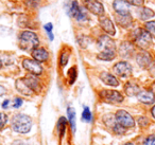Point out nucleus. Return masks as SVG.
I'll list each match as a JSON object with an SVG mask.
<instances>
[{
    "label": "nucleus",
    "instance_id": "nucleus-1",
    "mask_svg": "<svg viewBox=\"0 0 155 145\" xmlns=\"http://www.w3.org/2000/svg\"><path fill=\"white\" fill-rule=\"evenodd\" d=\"M98 49L100 53L98 54V58L102 60H112L116 56V46L112 38L108 36H101L98 39Z\"/></svg>",
    "mask_w": 155,
    "mask_h": 145
},
{
    "label": "nucleus",
    "instance_id": "nucleus-2",
    "mask_svg": "<svg viewBox=\"0 0 155 145\" xmlns=\"http://www.w3.org/2000/svg\"><path fill=\"white\" fill-rule=\"evenodd\" d=\"M31 127H32V119L29 115L22 114V113L14 115L13 120H12V128L16 132L27 134L30 131Z\"/></svg>",
    "mask_w": 155,
    "mask_h": 145
},
{
    "label": "nucleus",
    "instance_id": "nucleus-3",
    "mask_svg": "<svg viewBox=\"0 0 155 145\" xmlns=\"http://www.w3.org/2000/svg\"><path fill=\"white\" fill-rule=\"evenodd\" d=\"M38 37L31 31H24L19 36V47L25 51H31L36 49L38 46Z\"/></svg>",
    "mask_w": 155,
    "mask_h": 145
},
{
    "label": "nucleus",
    "instance_id": "nucleus-4",
    "mask_svg": "<svg viewBox=\"0 0 155 145\" xmlns=\"http://www.w3.org/2000/svg\"><path fill=\"white\" fill-rule=\"evenodd\" d=\"M134 40L136 45L141 49H147L152 43V37L148 31H144L142 29H137L134 31Z\"/></svg>",
    "mask_w": 155,
    "mask_h": 145
},
{
    "label": "nucleus",
    "instance_id": "nucleus-5",
    "mask_svg": "<svg viewBox=\"0 0 155 145\" xmlns=\"http://www.w3.org/2000/svg\"><path fill=\"white\" fill-rule=\"evenodd\" d=\"M68 14L71 16V17H74L77 20L79 21H83V20H86L88 18V15L86 13V10L84 8L80 7L79 3L73 0L71 1L70 5L68 7Z\"/></svg>",
    "mask_w": 155,
    "mask_h": 145
},
{
    "label": "nucleus",
    "instance_id": "nucleus-6",
    "mask_svg": "<svg viewBox=\"0 0 155 145\" xmlns=\"http://www.w3.org/2000/svg\"><path fill=\"white\" fill-rule=\"evenodd\" d=\"M115 118H116L117 123L124 128H131L135 125V121L132 118V115L124 110H118L115 114Z\"/></svg>",
    "mask_w": 155,
    "mask_h": 145
},
{
    "label": "nucleus",
    "instance_id": "nucleus-7",
    "mask_svg": "<svg viewBox=\"0 0 155 145\" xmlns=\"http://www.w3.org/2000/svg\"><path fill=\"white\" fill-rule=\"evenodd\" d=\"M100 98L106 103H112V104H118L123 101V96L120 92L116 90H102L100 92Z\"/></svg>",
    "mask_w": 155,
    "mask_h": 145
},
{
    "label": "nucleus",
    "instance_id": "nucleus-8",
    "mask_svg": "<svg viewBox=\"0 0 155 145\" xmlns=\"http://www.w3.org/2000/svg\"><path fill=\"white\" fill-rule=\"evenodd\" d=\"M84 5L86 7L87 10L91 12L93 14L97 16H103L104 15V8L101 2H99L98 0H83Z\"/></svg>",
    "mask_w": 155,
    "mask_h": 145
},
{
    "label": "nucleus",
    "instance_id": "nucleus-9",
    "mask_svg": "<svg viewBox=\"0 0 155 145\" xmlns=\"http://www.w3.org/2000/svg\"><path fill=\"white\" fill-rule=\"evenodd\" d=\"M22 66H24V68L26 69L27 71H29V72L34 75H39L43 72V67H41V64L35 60L26 58V60H24V62H22Z\"/></svg>",
    "mask_w": 155,
    "mask_h": 145
},
{
    "label": "nucleus",
    "instance_id": "nucleus-10",
    "mask_svg": "<svg viewBox=\"0 0 155 145\" xmlns=\"http://www.w3.org/2000/svg\"><path fill=\"white\" fill-rule=\"evenodd\" d=\"M114 71L117 75L121 77H127L132 73V67L127 62H119L114 66Z\"/></svg>",
    "mask_w": 155,
    "mask_h": 145
},
{
    "label": "nucleus",
    "instance_id": "nucleus-11",
    "mask_svg": "<svg viewBox=\"0 0 155 145\" xmlns=\"http://www.w3.org/2000/svg\"><path fill=\"white\" fill-rule=\"evenodd\" d=\"M104 123L106 124L107 126H110L113 129V131L116 132V134H123L124 132V127H122L121 125H119L116 121V118H114L113 115L107 114L103 118Z\"/></svg>",
    "mask_w": 155,
    "mask_h": 145
},
{
    "label": "nucleus",
    "instance_id": "nucleus-12",
    "mask_svg": "<svg viewBox=\"0 0 155 145\" xmlns=\"http://www.w3.org/2000/svg\"><path fill=\"white\" fill-rule=\"evenodd\" d=\"M113 7L117 14H130V3L127 0H115Z\"/></svg>",
    "mask_w": 155,
    "mask_h": 145
},
{
    "label": "nucleus",
    "instance_id": "nucleus-13",
    "mask_svg": "<svg viewBox=\"0 0 155 145\" xmlns=\"http://www.w3.org/2000/svg\"><path fill=\"white\" fill-rule=\"evenodd\" d=\"M100 26L101 28L105 31L107 34L110 35H115L116 30H115V27L113 24L112 20L107 17H100Z\"/></svg>",
    "mask_w": 155,
    "mask_h": 145
},
{
    "label": "nucleus",
    "instance_id": "nucleus-14",
    "mask_svg": "<svg viewBox=\"0 0 155 145\" xmlns=\"http://www.w3.org/2000/svg\"><path fill=\"white\" fill-rule=\"evenodd\" d=\"M15 86H16V89H17L20 93L25 94V95H32V94L34 93L33 90L28 86V84L25 82L24 77H22V79H17V81H16Z\"/></svg>",
    "mask_w": 155,
    "mask_h": 145
},
{
    "label": "nucleus",
    "instance_id": "nucleus-15",
    "mask_svg": "<svg viewBox=\"0 0 155 145\" xmlns=\"http://www.w3.org/2000/svg\"><path fill=\"white\" fill-rule=\"evenodd\" d=\"M136 60H137V64L141 68H148L151 65V63H152V58H151V55L148 52H141V53H139L137 55V57H136Z\"/></svg>",
    "mask_w": 155,
    "mask_h": 145
},
{
    "label": "nucleus",
    "instance_id": "nucleus-16",
    "mask_svg": "<svg viewBox=\"0 0 155 145\" xmlns=\"http://www.w3.org/2000/svg\"><path fill=\"white\" fill-rule=\"evenodd\" d=\"M32 56L38 63H44L46 60H48L49 54H48V52L44 48H36V49H34L32 51Z\"/></svg>",
    "mask_w": 155,
    "mask_h": 145
},
{
    "label": "nucleus",
    "instance_id": "nucleus-17",
    "mask_svg": "<svg viewBox=\"0 0 155 145\" xmlns=\"http://www.w3.org/2000/svg\"><path fill=\"white\" fill-rule=\"evenodd\" d=\"M115 18H116L117 24L122 28H129L132 24V21H133L130 14H117Z\"/></svg>",
    "mask_w": 155,
    "mask_h": 145
},
{
    "label": "nucleus",
    "instance_id": "nucleus-18",
    "mask_svg": "<svg viewBox=\"0 0 155 145\" xmlns=\"http://www.w3.org/2000/svg\"><path fill=\"white\" fill-rule=\"evenodd\" d=\"M137 98H138V100L141 103H143V104H152V103H154V100H155L154 93H153L152 91H147V90L140 91L139 93H138Z\"/></svg>",
    "mask_w": 155,
    "mask_h": 145
},
{
    "label": "nucleus",
    "instance_id": "nucleus-19",
    "mask_svg": "<svg viewBox=\"0 0 155 145\" xmlns=\"http://www.w3.org/2000/svg\"><path fill=\"white\" fill-rule=\"evenodd\" d=\"M100 79H101V81L103 82L104 84H106V85H108V86H114V87H116V86L119 85L118 79H117L114 75H112L108 72H102L101 74H100Z\"/></svg>",
    "mask_w": 155,
    "mask_h": 145
},
{
    "label": "nucleus",
    "instance_id": "nucleus-20",
    "mask_svg": "<svg viewBox=\"0 0 155 145\" xmlns=\"http://www.w3.org/2000/svg\"><path fill=\"white\" fill-rule=\"evenodd\" d=\"M25 82L28 84V86L33 90V92H39L41 89V86L39 84V81L36 79L35 76L31 75V76H27V77H24Z\"/></svg>",
    "mask_w": 155,
    "mask_h": 145
},
{
    "label": "nucleus",
    "instance_id": "nucleus-21",
    "mask_svg": "<svg viewBox=\"0 0 155 145\" xmlns=\"http://www.w3.org/2000/svg\"><path fill=\"white\" fill-rule=\"evenodd\" d=\"M134 52V48L132 46V44L130 43H123L120 46V54L123 57H129L132 55V53Z\"/></svg>",
    "mask_w": 155,
    "mask_h": 145
},
{
    "label": "nucleus",
    "instance_id": "nucleus-22",
    "mask_svg": "<svg viewBox=\"0 0 155 145\" xmlns=\"http://www.w3.org/2000/svg\"><path fill=\"white\" fill-rule=\"evenodd\" d=\"M124 90H125V93L129 96L138 95V93L140 92L139 87H138L136 84H133V83H127L124 87Z\"/></svg>",
    "mask_w": 155,
    "mask_h": 145
},
{
    "label": "nucleus",
    "instance_id": "nucleus-23",
    "mask_svg": "<svg viewBox=\"0 0 155 145\" xmlns=\"http://www.w3.org/2000/svg\"><path fill=\"white\" fill-rule=\"evenodd\" d=\"M154 11L149 8H141L139 10V16H140V19L142 20H148L150 18L154 17Z\"/></svg>",
    "mask_w": 155,
    "mask_h": 145
},
{
    "label": "nucleus",
    "instance_id": "nucleus-24",
    "mask_svg": "<svg viewBox=\"0 0 155 145\" xmlns=\"http://www.w3.org/2000/svg\"><path fill=\"white\" fill-rule=\"evenodd\" d=\"M67 112H68V119L71 124V128H72V130H74L75 129V112H74V110H73V108H71V107L67 108Z\"/></svg>",
    "mask_w": 155,
    "mask_h": 145
},
{
    "label": "nucleus",
    "instance_id": "nucleus-25",
    "mask_svg": "<svg viewBox=\"0 0 155 145\" xmlns=\"http://www.w3.org/2000/svg\"><path fill=\"white\" fill-rule=\"evenodd\" d=\"M66 124H67L66 119L62 117L60 119V121H58V132H60L61 137H63V134H64L65 129H66Z\"/></svg>",
    "mask_w": 155,
    "mask_h": 145
},
{
    "label": "nucleus",
    "instance_id": "nucleus-26",
    "mask_svg": "<svg viewBox=\"0 0 155 145\" xmlns=\"http://www.w3.org/2000/svg\"><path fill=\"white\" fill-rule=\"evenodd\" d=\"M91 112L89 110L88 107H85L84 110H83V113H82V119L84 120L85 122H91Z\"/></svg>",
    "mask_w": 155,
    "mask_h": 145
},
{
    "label": "nucleus",
    "instance_id": "nucleus-27",
    "mask_svg": "<svg viewBox=\"0 0 155 145\" xmlns=\"http://www.w3.org/2000/svg\"><path fill=\"white\" fill-rule=\"evenodd\" d=\"M68 57H69V53L68 52H63L61 54V57H60V64L62 67H64L65 65L68 63Z\"/></svg>",
    "mask_w": 155,
    "mask_h": 145
},
{
    "label": "nucleus",
    "instance_id": "nucleus-28",
    "mask_svg": "<svg viewBox=\"0 0 155 145\" xmlns=\"http://www.w3.org/2000/svg\"><path fill=\"white\" fill-rule=\"evenodd\" d=\"M146 29L150 34L155 35V21H149L146 24Z\"/></svg>",
    "mask_w": 155,
    "mask_h": 145
},
{
    "label": "nucleus",
    "instance_id": "nucleus-29",
    "mask_svg": "<svg viewBox=\"0 0 155 145\" xmlns=\"http://www.w3.org/2000/svg\"><path fill=\"white\" fill-rule=\"evenodd\" d=\"M68 75L69 77H70V81H69V83L70 84H73V82L75 81V79H77V69L73 67V68H71L70 70L68 71Z\"/></svg>",
    "mask_w": 155,
    "mask_h": 145
},
{
    "label": "nucleus",
    "instance_id": "nucleus-30",
    "mask_svg": "<svg viewBox=\"0 0 155 145\" xmlns=\"http://www.w3.org/2000/svg\"><path fill=\"white\" fill-rule=\"evenodd\" d=\"M8 122V117L5 113H2V112H0V130L2 129L3 126L7 124Z\"/></svg>",
    "mask_w": 155,
    "mask_h": 145
},
{
    "label": "nucleus",
    "instance_id": "nucleus-31",
    "mask_svg": "<svg viewBox=\"0 0 155 145\" xmlns=\"http://www.w3.org/2000/svg\"><path fill=\"white\" fill-rule=\"evenodd\" d=\"M142 145H155V136H150L143 141Z\"/></svg>",
    "mask_w": 155,
    "mask_h": 145
},
{
    "label": "nucleus",
    "instance_id": "nucleus-32",
    "mask_svg": "<svg viewBox=\"0 0 155 145\" xmlns=\"http://www.w3.org/2000/svg\"><path fill=\"white\" fill-rule=\"evenodd\" d=\"M127 1L130 3V5H136V7H141L144 2V0H127Z\"/></svg>",
    "mask_w": 155,
    "mask_h": 145
},
{
    "label": "nucleus",
    "instance_id": "nucleus-33",
    "mask_svg": "<svg viewBox=\"0 0 155 145\" xmlns=\"http://www.w3.org/2000/svg\"><path fill=\"white\" fill-rule=\"evenodd\" d=\"M138 124H139L141 127H144V126H147L148 125V120L146 119V118H139L138 119Z\"/></svg>",
    "mask_w": 155,
    "mask_h": 145
},
{
    "label": "nucleus",
    "instance_id": "nucleus-34",
    "mask_svg": "<svg viewBox=\"0 0 155 145\" xmlns=\"http://www.w3.org/2000/svg\"><path fill=\"white\" fill-rule=\"evenodd\" d=\"M22 104V100L20 98H16L15 101H14V107L15 108H18V107H20Z\"/></svg>",
    "mask_w": 155,
    "mask_h": 145
},
{
    "label": "nucleus",
    "instance_id": "nucleus-35",
    "mask_svg": "<svg viewBox=\"0 0 155 145\" xmlns=\"http://www.w3.org/2000/svg\"><path fill=\"white\" fill-rule=\"evenodd\" d=\"M13 145H29L27 142H25V141H22V140H17V141H15V142L13 143Z\"/></svg>",
    "mask_w": 155,
    "mask_h": 145
},
{
    "label": "nucleus",
    "instance_id": "nucleus-36",
    "mask_svg": "<svg viewBox=\"0 0 155 145\" xmlns=\"http://www.w3.org/2000/svg\"><path fill=\"white\" fill-rule=\"evenodd\" d=\"M45 29H46V31L48 32V34H50V33H52L51 31H52V24H47L45 26Z\"/></svg>",
    "mask_w": 155,
    "mask_h": 145
},
{
    "label": "nucleus",
    "instance_id": "nucleus-37",
    "mask_svg": "<svg viewBox=\"0 0 155 145\" xmlns=\"http://www.w3.org/2000/svg\"><path fill=\"white\" fill-rule=\"evenodd\" d=\"M27 2L30 3L31 5H33V7H34V5H36L37 3L39 2V0H27Z\"/></svg>",
    "mask_w": 155,
    "mask_h": 145
},
{
    "label": "nucleus",
    "instance_id": "nucleus-38",
    "mask_svg": "<svg viewBox=\"0 0 155 145\" xmlns=\"http://www.w3.org/2000/svg\"><path fill=\"white\" fill-rule=\"evenodd\" d=\"M5 92H7V90H5V88L3 87V86L0 85V96H2L3 94L5 93Z\"/></svg>",
    "mask_w": 155,
    "mask_h": 145
},
{
    "label": "nucleus",
    "instance_id": "nucleus-39",
    "mask_svg": "<svg viewBox=\"0 0 155 145\" xmlns=\"http://www.w3.org/2000/svg\"><path fill=\"white\" fill-rule=\"evenodd\" d=\"M9 103H10V101H9V100H5V102H3V104H2V107H3V108H7V107L9 106Z\"/></svg>",
    "mask_w": 155,
    "mask_h": 145
},
{
    "label": "nucleus",
    "instance_id": "nucleus-40",
    "mask_svg": "<svg viewBox=\"0 0 155 145\" xmlns=\"http://www.w3.org/2000/svg\"><path fill=\"white\" fill-rule=\"evenodd\" d=\"M152 115H153V118L155 119V106L152 108Z\"/></svg>",
    "mask_w": 155,
    "mask_h": 145
},
{
    "label": "nucleus",
    "instance_id": "nucleus-41",
    "mask_svg": "<svg viewBox=\"0 0 155 145\" xmlns=\"http://www.w3.org/2000/svg\"><path fill=\"white\" fill-rule=\"evenodd\" d=\"M124 145H134V144H133V143H125Z\"/></svg>",
    "mask_w": 155,
    "mask_h": 145
},
{
    "label": "nucleus",
    "instance_id": "nucleus-42",
    "mask_svg": "<svg viewBox=\"0 0 155 145\" xmlns=\"http://www.w3.org/2000/svg\"><path fill=\"white\" fill-rule=\"evenodd\" d=\"M0 67H1V62H0Z\"/></svg>",
    "mask_w": 155,
    "mask_h": 145
}]
</instances>
